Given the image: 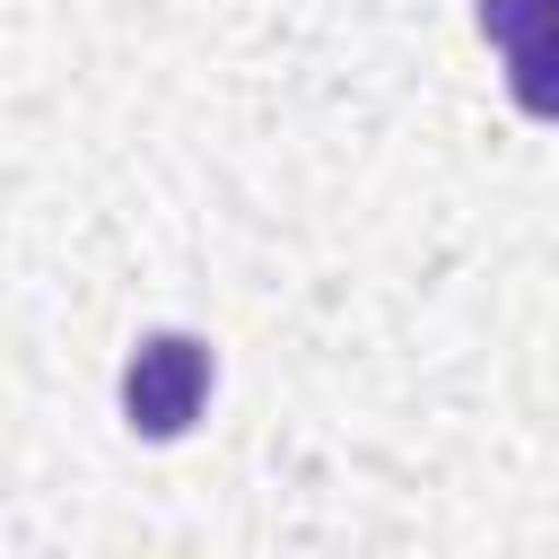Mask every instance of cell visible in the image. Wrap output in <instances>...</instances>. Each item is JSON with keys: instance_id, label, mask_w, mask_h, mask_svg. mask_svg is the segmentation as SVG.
<instances>
[{"instance_id": "cell-2", "label": "cell", "mask_w": 559, "mask_h": 559, "mask_svg": "<svg viewBox=\"0 0 559 559\" xmlns=\"http://www.w3.org/2000/svg\"><path fill=\"white\" fill-rule=\"evenodd\" d=\"M480 35L507 52L515 105L550 114V52H559V0H480Z\"/></svg>"}, {"instance_id": "cell-1", "label": "cell", "mask_w": 559, "mask_h": 559, "mask_svg": "<svg viewBox=\"0 0 559 559\" xmlns=\"http://www.w3.org/2000/svg\"><path fill=\"white\" fill-rule=\"evenodd\" d=\"M218 367H210V341L192 332H148L131 358H122V419L140 437H183L210 402Z\"/></svg>"}]
</instances>
